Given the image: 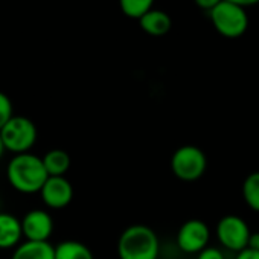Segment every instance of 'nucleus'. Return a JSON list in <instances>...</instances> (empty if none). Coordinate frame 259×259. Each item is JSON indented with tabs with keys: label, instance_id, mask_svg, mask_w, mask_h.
Returning <instances> with one entry per match:
<instances>
[{
	"label": "nucleus",
	"instance_id": "f257e3e1",
	"mask_svg": "<svg viewBox=\"0 0 259 259\" xmlns=\"http://www.w3.org/2000/svg\"><path fill=\"white\" fill-rule=\"evenodd\" d=\"M7 179L10 185L22 194H35L41 191L49 174L45 168L43 159L31 154H16L7 168Z\"/></svg>",
	"mask_w": 259,
	"mask_h": 259
},
{
	"label": "nucleus",
	"instance_id": "f03ea898",
	"mask_svg": "<svg viewBox=\"0 0 259 259\" xmlns=\"http://www.w3.org/2000/svg\"><path fill=\"white\" fill-rule=\"evenodd\" d=\"M159 251V236L145 224H133L126 227L117 241L119 259H157Z\"/></svg>",
	"mask_w": 259,
	"mask_h": 259
},
{
	"label": "nucleus",
	"instance_id": "7ed1b4c3",
	"mask_svg": "<svg viewBox=\"0 0 259 259\" xmlns=\"http://www.w3.org/2000/svg\"><path fill=\"white\" fill-rule=\"evenodd\" d=\"M210 20L217 32L226 38H238L248 28V16L245 8L223 0L210 13Z\"/></svg>",
	"mask_w": 259,
	"mask_h": 259
},
{
	"label": "nucleus",
	"instance_id": "20e7f679",
	"mask_svg": "<svg viewBox=\"0 0 259 259\" xmlns=\"http://www.w3.org/2000/svg\"><path fill=\"white\" fill-rule=\"evenodd\" d=\"M0 138L8 151L14 154L29 153V150L35 145L38 133L35 123L25 116H14L2 130Z\"/></svg>",
	"mask_w": 259,
	"mask_h": 259
},
{
	"label": "nucleus",
	"instance_id": "39448f33",
	"mask_svg": "<svg viewBox=\"0 0 259 259\" xmlns=\"http://www.w3.org/2000/svg\"><path fill=\"white\" fill-rule=\"evenodd\" d=\"M207 159L201 148L195 145H183L177 148L171 157L172 174L182 182H195L206 172Z\"/></svg>",
	"mask_w": 259,
	"mask_h": 259
},
{
	"label": "nucleus",
	"instance_id": "423d86ee",
	"mask_svg": "<svg viewBox=\"0 0 259 259\" xmlns=\"http://www.w3.org/2000/svg\"><path fill=\"white\" fill-rule=\"evenodd\" d=\"M251 232L248 224L238 215H226L217 224V238L230 251L239 253L247 248Z\"/></svg>",
	"mask_w": 259,
	"mask_h": 259
},
{
	"label": "nucleus",
	"instance_id": "0eeeda50",
	"mask_svg": "<svg viewBox=\"0 0 259 259\" xmlns=\"http://www.w3.org/2000/svg\"><path fill=\"white\" fill-rule=\"evenodd\" d=\"M210 230L201 220H188L177 232V245L185 253H200L209 247Z\"/></svg>",
	"mask_w": 259,
	"mask_h": 259
},
{
	"label": "nucleus",
	"instance_id": "6e6552de",
	"mask_svg": "<svg viewBox=\"0 0 259 259\" xmlns=\"http://www.w3.org/2000/svg\"><path fill=\"white\" fill-rule=\"evenodd\" d=\"M22 229L23 238H26V241L45 242L49 241L54 232V220L49 212L43 209H34L22 218Z\"/></svg>",
	"mask_w": 259,
	"mask_h": 259
},
{
	"label": "nucleus",
	"instance_id": "1a4fd4ad",
	"mask_svg": "<svg viewBox=\"0 0 259 259\" xmlns=\"http://www.w3.org/2000/svg\"><path fill=\"white\" fill-rule=\"evenodd\" d=\"M43 203L51 209H64L73 200V186L66 177H49L40 191Z\"/></svg>",
	"mask_w": 259,
	"mask_h": 259
},
{
	"label": "nucleus",
	"instance_id": "9d476101",
	"mask_svg": "<svg viewBox=\"0 0 259 259\" xmlns=\"http://www.w3.org/2000/svg\"><path fill=\"white\" fill-rule=\"evenodd\" d=\"M23 238L22 220L11 213L0 212V248L8 250L20 245Z\"/></svg>",
	"mask_w": 259,
	"mask_h": 259
},
{
	"label": "nucleus",
	"instance_id": "9b49d317",
	"mask_svg": "<svg viewBox=\"0 0 259 259\" xmlns=\"http://www.w3.org/2000/svg\"><path fill=\"white\" fill-rule=\"evenodd\" d=\"M142 31L153 37H163L172 28V19L162 10H151L139 19Z\"/></svg>",
	"mask_w": 259,
	"mask_h": 259
},
{
	"label": "nucleus",
	"instance_id": "f8f14e48",
	"mask_svg": "<svg viewBox=\"0 0 259 259\" xmlns=\"http://www.w3.org/2000/svg\"><path fill=\"white\" fill-rule=\"evenodd\" d=\"M11 259H55V245L49 241H25L14 248Z\"/></svg>",
	"mask_w": 259,
	"mask_h": 259
},
{
	"label": "nucleus",
	"instance_id": "ddd939ff",
	"mask_svg": "<svg viewBox=\"0 0 259 259\" xmlns=\"http://www.w3.org/2000/svg\"><path fill=\"white\" fill-rule=\"evenodd\" d=\"M41 159L49 177H64L72 163L70 156L64 150H58V148L48 151Z\"/></svg>",
	"mask_w": 259,
	"mask_h": 259
},
{
	"label": "nucleus",
	"instance_id": "4468645a",
	"mask_svg": "<svg viewBox=\"0 0 259 259\" xmlns=\"http://www.w3.org/2000/svg\"><path fill=\"white\" fill-rule=\"evenodd\" d=\"M55 259H95V256L85 244L69 239L55 245Z\"/></svg>",
	"mask_w": 259,
	"mask_h": 259
},
{
	"label": "nucleus",
	"instance_id": "2eb2a0df",
	"mask_svg": "<svg viewBox=\"0 0 259 259\" xmlns=\"http://www.w3.org/2000/svg\"><path fill=\"white\" fill-rule=\"evenodd\" d=\"M242 198L251 210L259 212V171L245 177L242 183Z\"/></svg>",
	"mask_w": 259,
	"mask_h": 259
},
{
	"label": "nucleus",
	"instance_id": "dca6fc26",
	"mask_svg": "<svg viewBox=\"0 0 259 259\" xmlns=\"http://www.w3.org/2000/svg\"><path fill=\"white\" fill-rule=\"evenodd\" d=\"M154 0H119V7L122 13L130 17L139 20L142 16H145L148 11L153 10Z\"/></svg>",
	"mask_w": 259,
	"mask_h": 259
},
{
	"label": "nucleus",
	"instance_id": "f3484780",
	"mask_svg": "<svg viewBox=\"0 0 259 259\" xmlns=\"http://www.w3.org/2000/svg\"><path fill=\"white\" fill-rule=\"evenodd\" d=\"M14 117L13 113V102L8 95L0 92V130H2L11 119Z\"/></svg>",
	"mask_w": 259,
	"mask_h": 259
},
{
	"label": "nucleus",
	"instance_id": "a211bd4d",
	"mask_svg": "<svg viewBox=\"0 0 259 259\" xmlns=\"http://www.w3.org/2000/svg\"><path fill=\"white\" fill-rule=\"evenodd\" d=\"M197 259H224V254L217 247H206L198 253Z\"/></svg>",
	"mask_w": 259,
	"mask_h": 259
},
{
	"label": "nucleus",
	"instance_id": "6ab92c4d",
	"mask_svg": "<svg viewBox=\"0 0 259 259\" xmlns=\"http://www.w3.org/2000/svg\"><path fill=\"white\" fill-rule=\"evenodd\" d=\"M194 2L201 8V10H206V11H212L218 4H221L223 0H194Z\"/></svg>",
	"mask_w": 259,
	"mask_h": 259
},
{
	"label": "nucleus",
	"instance_id": "aec40b11",
	"mask_svg": "<svg viewBox=\"0 0 259 259\" xmlns=\"http://www.w3.org/2000/svg\"><path fill=\"white\" fill-rule=\"evenodd\" d=\"M235 259H259V251L257 250H251V248H245V250L236 253Z\"/></svg>",
	"mask_w": 259,
	"mask_h": 259
},
{
	"label": "nucleus",
	"instance_id": "412c9836",
	"mask_svg": "<svg viewBox=\"0 0 259 259\" xmlns=\"http://www.w3.org/2000/svg\"><path fill=\"white\" fill-rule=\"evenodd\" d=\"M247 248H251V250H257L259 251V232H251V235L248 238Z\"/></svg>",
	"mask_w": 259,
	"mask_h": 259
},
{
	"label": "nucleus",
	"instance_id": "4be33fe9",
	"mask_svg": "<svg viewBox=\"0 0 259 259\" xmlns=\"http://www.w3.org/2000/svg\"><path fill=\"white\" fill-rule=\"evenodd\" d=\"M227 2H232V4H236V5H239L242 8H247V7L259 4V0H227Z\"/></svg>",
	"mask_w": 259,
	"mask_h": 259
},
{
	"label": "nucleus",
	"instance_id": "5701e85b",
	"mask_svg": "<svg viewBox=\"0 0 259 259\" xmlns=\"http://www.w3.org/2000/svg\"><path fill=\"white\" fill-rule=\"evenodd\" d=\"M7 151V148H5V145H4V141H2V138H0V159H2V156H4V153Z\"/></svg>",
	"mask_w": 259,
	"mask_h": 259
}]
</instances>
